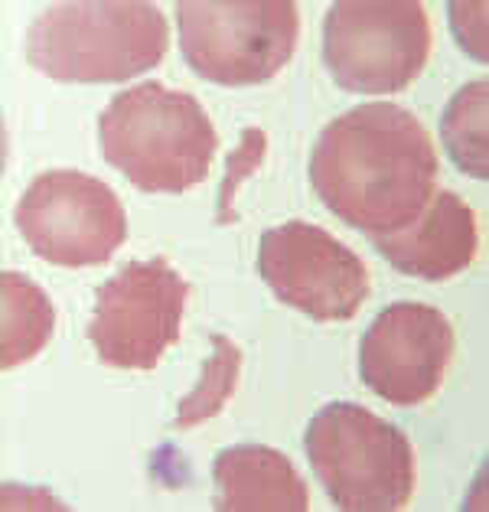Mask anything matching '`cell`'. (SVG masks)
Instances as JSON below:
<instances>
[{
	"label": "cell",
	"mask_w": 489,
	"mask_h": 512,
	"mask_svg": "<svg viewBox=\"0 0 489 512\" xmlns=\"http://www.w3.org/2000/svg\"><path fill=\"white\" fill-rule=\"evenodd\" d=\"M304 451L336 509L395 512L415 493L405 431L356 402L323 405L307 424Z\"/></svg>",
	"instance_id": "cell-4"
},
{
	"label": "cell",
	"mask_w": 489,
	"mask_h": 512,
	"mask_svg": "<svg viewBox=\"0 0 489 512\" xmlns=\"http://www.w3.org/2000/svg\"><path fill=\"white\" fill-rule=\"evenodd\" d=\"M450 23L460 46L473 59L486 62V4H450Z\"/></svg>",
	"instance_id": "cell-17"
},
{
	"label": "cell",
	"mask_w": 489,
	"mask_h": 512,
	"mask_svg": "<svg viewBox=\"0 0 489 512\" xmlns=\"http://www.w3.org/2000/svg\"><path fill=\"white\" fill-rule=\"evenodd\" d=\"M486 118H489V85L470 82L447 102L441 118V137L454 164L476 180H489V141H486Z\"/></svg>",
	"instance_id": "cell-14"
},
{
	"label": "cell",
	"mask_w": 489,
	"mask_h": 512,
	"mask_svg": "<svg viewBox=\"0 0 489 512\" xmlns=\"http://www.w3.org/2000/svg\"><path fill=\"white\" fill-rule=\"evenodd\" d=\"M431 59V23L418 0H340L323 20V66L356 95H395Z\"/></svg>",
	"instance_id": "cell-6"
},
{
	"label": "cell",
	"mask_w": 489,
	"mask_h": 512,
	"mask_svg": "<svg viewBox=\"0 0 489 512\" xmlns=\"http://www.w3.org/2000/svg\"><path fill=\"white\" fill-rule=\"evenodd\" d=\"M0 301H4V320H0V369H17L56 333V307L36 287L27 274L4 271L0 274Z\"/></svg>",
	"instance_id": "cell-13"
},
{
	"label": "cell",
	"mask_w": 489,
	"mask_h": 512,
	"mask_svg": "<svg viewBox=\"0 0 489 512\" xmlns=\"http://www.w3.org/2000/svg\"><path fill=\"white\" fill-rule=\"evenodd\" d=\"M457 336L441 310L398 301L379 310L359 343V376L388 405L415 408L441 389Z\"/></svg>",
	"instance_id": "cell-10"
},
{
	"label": "cell",
	"mask_w": 489,
	"mask_h": 512,
	"mask_svg": "<svg viewBox=\"0 0 489 512\" xmlns=\"http://www.w3.org/2000/svg\"><path fill=\"white\" fill-rule=\"evenodd\" d=\"M265 154H268V134L261 128H245L242 141L238 147L229 154L225 160V177H222V186H219V212H216V222L219 226H232L238 219L235 212V193L242 190L245 180H252L255 173L265 164Z\"/></svg>",
	"instance_id": "cell-16"
},
{
	"label": "cell",
	"mask_w": 489,
	"mask_h": 512,
	"mask_svg": "<svg viewBox=\"0 0 489 512\" xmlns=\"http://www.w3.org/2000/svg\"><path fill=\"white\" fill-rule=\"evenodd\" d=\"M258 271L281 304L317 323L353 320L369 297L366 261L310 222L294 219L261 235Z\"/></svg>",
	"instance_id": "cell-9"
},
{
	"label": "cell",
	"mask_w": 489,
	"mask_h": 512,
	"mask_svg": "<svg viewBox=\"0 0 489 512\" xmlns=\"http://www.w3.org/2000/svg\"><path fill=\"white\" fill-rule=\"evenodd\" d=\"M212 509L219 512H307V483L291 457L265 444L225 447L212 460Z\"/></svg>",
	"instance_id": "cell-12"
},
{
	"label": "cell",
	"mask_w": 489,
	"mask_h": 512,
	"mask_svg": "<svg viewBox=\"0 0 489 512\" xmlns=\"http://www.w3.org/2000/svg\"><path fill=\"white\" fill-rule=\"evenodd\" d=\"M102 154L144 193H186L209 177L219 134L193 95L141 82L98 115Z\"/></svg>",
	"instance_id": "cell-2"
},
{
	"label": "cell",
	"mask_w": 489,
	"mask_h": 512,
	"mask_svg": "<svg viewBox=\"0 0 489 512\" xmlns=\"http://www.w3.org/2000/svg\"><path fill=\"white\" fill-rule=\"evenodd\" d=\"M372 245L395 271L421 281H447L476 258L480 232L473 209L457 193L441 190L428 199L411 226L372 235Z\"/></svg>",
	"instance_id": "cell-11"
},
{
	"label": "cell",
	"mask_w": 489,
	"mask_h": 512,
	"mask_svg": "<svg viewBox=\"0 0 489 512\" xmlns=\"http://www.w3.org/2000/svg\"><path fill=\"white\" fill-rule=\"evenodd\" d=\"M437 154L408 108L369 102L333 118L317 137L310 183L323 206L366 235L411 226L434 196Z\"/></svg>",
	"instance_id": "cell-1"
},
{
	"label": "cell",
	"mask_w": 489,
	"mask_h": 512,
	"mask_svg": "<svg viewBox=\"0 0 489 512\" xmlns=\"http://www.w3.org/2000/svg\"><path fill=\"white\" fill-rule=\"evenodd\" d=\"M14 222L36 258L62 268L105 265L128 239L118 193L82 170L40 173L20 196Z\"/></svg>",
	"instance_id": "cell-7"
},
{
	"label": "cell",
	"mask_w": 489,
	"mask_h": 512,
	"mask_svg": "<svg viewBox=\"0 0 489 512\" xmlns=\"http://www.w3.org/2000/svg\"><path fill=\"white\" fill-rule=\"evenodd\" d=\"M209 343H212V356L206 359L196 389L180 402L177 418L170 424L173 431H190L196 424L216 418L238 389V376H242V349H238L225 333H212Z\"/></svg>",
	"instance_id": "cell-15"
},
{
	"label": "cell",
	"mask_w": 489,
	"mask_h": 512,
	"mask_svg": "<svg viewBox=\"0 0 489 512\" xmlns=\"http://www.w3.org/2000/svg\"><path fill=\"white\" fill-rule=\"evenodd\" d=\"M167 17L141 0H69L30 23L27 62L56 82H128L160 66Z\"/></svg>",
	"instance_id": "cell-3"
},
{
	"label": "cell",
	"mask_w": 489,
	"mask_h": 512,
	"mask_svg": "<svg viewBox=\"0 0 489 512\" xmlns=\"http://www.w3.org/2000/svg\"><path fill=\"white\" fill-rule=\"evenodd\" d=\"M190 284L167 258L128 261L95 291L89 340L111 369H157L180 340Z\"/></svg>",
	"instance_id": "cell-8"
},
{
	"label": "cell",
	"mask_w": 489,
	"mask_h": 512,
	"mask_svg": "<svg viewBox=\"0 0 489 512\" xmlns=\"http://www.w3.org/2000/svg\"><path fill=\"white\" fill-rule=\"evenodd\" d=\"M177 27L183 59L199 79L258 85L291 62L300 10L291 0H183Z\"/></svg>",
	"instance_id": "cell-5"
}]
</instances>
